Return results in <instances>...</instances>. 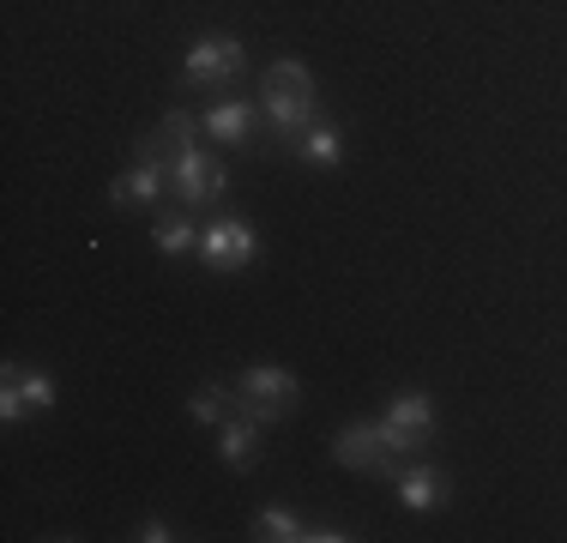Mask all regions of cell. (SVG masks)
Instances as JSON below:
<instances>
[{"label": "cell", "instance_id": "obj_1", "mask_svg": "<svg viewBox=\"0 0 567 543\" xmlns=\"http://www.w3.org/2000/svg\"><path fill=\"white\" fill-rule=\"evenodd\" d=\"M241 73H248V54H241L236 37H199V43L182 54V85L187 91H229Z\"/></svg>", "mask_w": 567, "mask_h": 543}, {"label": "cell", "instance_id": "obj_2", "mask_svg": "<svg viewBox=\"0 0 567 543\" xmlns=\"http://www.w3.org/2000/svg\"><path fill=\"white\" fill-rule=\"evenodd\" d=\"M236 411L254 417V423H278V417L296 411V399H302V387H296L290 369H272V362H260V369H248L236 380Z\"/></svg>", "mask_w": 567, "mask_h": 543}, {"label": "cell", "instance_id": "obj_3", "mask_svg": "<svg viewBox=\"0 0 567 543\" xmlns=\"http://www.w3.org/2000/svg\"><path fill=\"white\" fill-rule=\"evenodd\" d=\"M374 429H381L386 453H423L429 434H435V399L429 392H399Z\"/></svg>", "mask_w": 567, "mask_h": 543}, {"label": "cell", "instance_id": "obj_4", "mask_svg": "<svg viewBox=\"0 0 567 543\" xmlns=\"http://www.w3.org/2000/svg\"><path fill=\"white\" fill-rule=\"evenodd\" d=\"M254 248H260V236H254L248 217H212V224L199 229V260L212 272H241L254 260Z\"/></svg>", "mask_w": 567, "mask_h": 543}, {"label": "cell", "instance_id": "obj_5", "mask_svg": "<svg viewBox=\"0 0 567 543\" xmlns=\"http://www.w3.org/2000/svg\"><path fill=\"white\" fill-rule=\"evenodd\" d=\"M164 182H169L164 145H157V140H140V163H133V170H121L115 182H110V199H115L121 212H127V206H152V199L164 194Z\"/></svg>", "mask_w": 567, "mask_h": 543}, {"label": "cell", "instance_id": "obj_6", "mask_svg": "<svg viewBox=\"0 0 567 543\" xmlns=\"http://www.w3.org/2000/svg\"><path fill=\"white\" fill-rule=\"evenodd\" d=\"M224 182L229 175H224V163L212 152H194V145H187V152L169 157V187L187 199V206H212V199L224 194Z\"/></svg>", "mask_w": 567, "mask_h": 543}, {"label": "cell", "instance_id": "obj_7", "mask_svg": "<svg viewBox=\"0 0 567 543\" xmlns=\"http://www.w3.org/2000/svg\"><path fill=\"white\" fill-rule=\"evenodd\" d=\"M332 459H339L344 471H386V478H399V465H393V453H386V441L374 423H344L332 434Z\"/></svg>", "mask_w": 567, "mask_h": 543}, {"label": "cell", "instance_id": "obj_8", "mask_svg": "<svg viewBox=\"0 0 567 543\" xmlns=\"http://www.w3.org/2000/svg\"><path fill=\"white\" fill-rule=\"evenodd\" d=\"M260 429L266 423H254V417H241V411L218 423V459L229 471H248L254 459H260Z\"/></svg>", "mask_w": 567, "mask_h": 543}, {"label": "cell", "instance_id": "obj_9", "mask_svg": "<svg viewBox=\"0 0 567 543\" xmlns=\"http://www.w3.org/2000/svg\"><path fill=\"white\" fill-rule=\"evenodd\" d=\"M199 127H206L218 145H248V140H254V103H241V98H229V103H212Z\"/></svg>", "mask_w": 567, "mask_h": 543}, {"label": "cell", "instance_id": "obj_10", "mask_svg": "<svg viewBox=\"0 0 567 543\" xmlns=\"http://www.w3.org/2000/svg\"><path fill=\"white\" fill-rule=\"evenodd\" d=\"M399 501H404V508H416V513L441 508V501H447V471H435V465H404V471H399Z\"/></svg>", "mask_w": 567, "mask_h": 543}, {"label": "cell", "instance_id": "obj_11", "mask_svg": "<svg viewBox=\"0 0 567 543\" xmlns=\"http://www.w3.org/2000/svg\"><path fill=\"white\" fill-rule=\"evenodd\" d=\"M266 121H272V133H278V145H296L308 127H315V103H302V98H272L266 91Z\"/></svg>", "mask_w": 567, "mask_h": 543}, {"label": "cell", "instance_id": "obj_12", "mask_svg": "<svg viewBox=\"0 0 567 543\" xmlns=\"http://www.w3.org/2000/svg\"><path fill=\"white\" fill-rule=\"evenodd\" d=\"M236 387H224V380H206V387L194 392V399H187V417H194V423H212L218 429L224 417H236Z\"/></svg>", "mask_w": 567, "mask_h": 543}, {"label": "cell", "instance_id": "obj_13", "mask_svg": "<svg viewBox=\"0 0 567 543\" xmlns=\"http://www.w3.org/2000/svg\"><path fill=\"white\" fill-rule=\"evenodd\" d=\"M266 91H272V98H302V103H315V73H308L302 61H272Z\"/></svg>", "mask_w": 567, "mask_h": 543}, {"label": "cell", "instance_id": "obj_14", "mask_svg": "<svg viewBox=\"0 0 567 543\" xmlns=\"http://www.w3.org/2000/svg\"><path fill=\"white\" fill-rule=\"evenodd\" d=\"M0 380H12V387L24 392V404H31V411H49V404H55V380H49L43 369H19V362H7Z\"/></svg>", "mask_w": 567, "mask_h": 543}, {"label": "cell", "instance_id": "obj_15", "mask_svg": "<svg viewBox=\"0 0 567 543\" xmlns=\"http://www.w3.org/2000/svg\"><path fill=\"white\" fill-rule=\"evenodd\" d=\"M296 152H302L308 163H320V170H339L344 140H339V127H308L302 140H296Z\"/></svg>", "mask_w": 567, "mask_h": 543}, {"label": "cell", "instance_id": "obj_16", "mask_svg": "<svg viewBox=\"0 0 567 543\" xmlns=\"http://www.w3.org/2000/svg\"><path fill=\"white\" fill-rule=\"evenodd\" d=\"M157 254H164V260H182V254H199V229L187 224V217H164V224H157Z\"/></svg>", "mask_w": 567, "mask_h": 543}, {"label": "cell", "instance_id": "obj_17", "mask_svg": "<svg viewBox=\"0 0 567 543\" xmlns=\"http://www.w3.org/2000/svg\"><path fill=\"white\" fill-rule=\"evenodd\" d=\"M254 537H278V543H296L302 537V520L290 508H260L254 513Z\"/></svg>", "mask_w": 567, "mask_h": 543}, {"label": "cell", "instance_id": "obj_18", "mask_svg": "<svg viewBox=\"0 0 567 543\" xmlns=\"http://www.w3.org/2000/svg\"><path fill=\"white\" fill-rule=\"evenodd\" d=\"M152 140L164 145V152H187V140H194V115H187V109H169L164 127H157Z\"/></svg>", "mask_w": 567, "mask_h": 543}, {"label": "cell", "instance_id": "obj_19", "mask_svg": "<svg viewBox=\"0 0 567 543\" xmlns=\"http://www.w3.org/2000/svg\"><path fill=\"white\" fill-rule=\"evenodd\" d=\"M24 411H31V404H24V392L7 380V387H0V423H7V429H19V423H24Z\"/></svg>", "mask_w": 567, "mask_h": 543}, {"label": "cell", "instance_id": "obj_20", "mask_svg": "<svg viewBox=\"0 0 567 543\" xmlns=\"http://www.w3.org/2000/svg\"><path fill=\"white\" fill-rule=\"evenodd\" d=\"M350 532H332V525H302V543H344Z\"/></svg>", "mask_w": 567, "mask_h": 543}, {"label": "cell", "instance_id": "obj_21", "mask_svg": "<svg viewBox=\"0 0 567 543\" xmlns=\"http://www.w3.org/2000/svg\"><path fill=\"white\" fill-rule=\"evenodd\" d=\"M140 537H145V543H169L175 532H169V525H164V520H145V525H140Z\"/></svg>", "mask_w": 567, "mask_h": 543}]
</instances>
